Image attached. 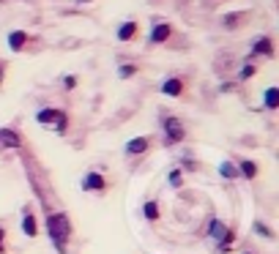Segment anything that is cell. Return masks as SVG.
<instances>
[{
    "label": "cell",
    "instance_id": "6da1fadb",
    "mask_svg": "<svg viewBox=\"0 0 279 254\" xmlns=\"http://www.w3.org/2000/svg\"><path fill=\"white\" fill-rule=\"evenodd\" d=\"M44 230L52 241V249L58 254H66L68 241L74 235V222L68 219L66 211H52V208H44Z\"/></svg>",
    "mask_w": 279,
    "mask_h": 254
},
{
    "label": "cell",
    "instance_id": "7a4b0ae2",
    "mask_svg": "<svg viewBox=\"0 0 279 254\" xmlns=\"http://www.w3.org/2000/svg\"><path fill=\"white\" fill-rule=\"evenodd\" d=\"M36 120H38V126H46V129H52L55 134H60V137L68 134V123H72L68 112H66V109H60V107H42L36 112Z\"/></svg>",
    "mask_w": 279,
    "mask_h": 254
},
{
    "label": "cell",
    "instance_id": "3957f363",
    "mask_svg": "<svg viewBox=\"0 0 279 254\" xmlns=\"http://www.w3.org/2000/svg\"><path fill=\"white\" fill-rule=\"evenodd\" d=\"M162 145L164 148H176L186 140V126L178 115H162Z\"/></svg>",
    "mask_w": 279,
    "mask_h": 254
},
{
    "label": "cell",
    "instance_id": "277c9868",
    "mask_svg": "<svg viewBox=\"0 0 279 254\" xmlns=\"http://www.w3.org/2000/svg\"><path fill=\"white\" fill-rule=\"evenodd\" d=\"M80 189H82L85 194H107V178H104V172L98 170H90L82 175V181H80Z\"/></svg>",
    "mask_w": 279,
    "mask_h": 254
},
{
    "label": "cell",
    "instance_id": "5b68a950",
    "mask_svg": "<svg viewBox=\"0 0 279 254\" xmlns=\"http://www.w3.org/2000/svg\"><path fill=\"white\" fill-rule=\"evenodd\" d=\"M150 148H154V137L150 134H137V137H132V140H126L124 153L129 156V159H140V156L150 153Z\"/></svg>",
    "mask_w": 279,
    "mask_h": 254
},
{
    "label": "cell",
    "instance_id": "8992f818",
    "mask_svg": "<svg viewBox=\"0 0 279 254\" xmlns=\"http://www.w3.org/2000/svg\"><path fill=\"white\" fill-rule=\"evenodd\" d=\"M20 227H22V235H25V238H38V233H42L38 216H36V211H33L30 205L22 208V222H20Z\"/></svg>",
    "mask_w": 279,
    "mask_h": 254
},
{
    "label": "cell",
    "instance_id": "52a82bcc",
    "mask_svg": "<svg viewBox=\"0 0 279 254\" xmlns=\"http://www.w3.org/2000/svg\"><path fill=\"white\" fill-rule=\"evenodd\" d=\"M236 161V167H238V175H241V181H246V183H252V181H258V175H260V164L254 159H232Z\"/></svg>",
    "mask_w": 279,
    "mask_h": 254
},
{
    "label": "cell",
    "instance_id": "ba28073f",
    "mask_svg": "<svg viewBox=\"0 0 279 254\" xmlns=\"http://www.w3.org/2000/svg\"><path fill=\"white\" fill-rule=\"evenodd\" d=\"M16 148H22V134L16 129L3 126L0 129V151H16Z\"/></svg>",
    "mask_w": 279,
    "mask_h": 254
},
{
    "label": "cell",
    "instance_id": "9c48e42d",
    "mask_svg": "<svg viewBox=\"0 0 279 254\" xmlns=\"http://www.w3.org/2000/svg\"><path fill=\"white\" fill-rule=\"evenodd\" d=\"M170 36H172V25H170V22H156L154 30H150V36H148V44H150V47H159V44L170 41Z\"/></svg>",
    "mask_w": 279,
    "mask_h": 254
},
{
    "label": "cell",
    "instance_id": "30bf717a",
    "mask_svg": "<svg viewBox=\"0 0 279 254\" xmlns=\"http://www.w3.org/2000/svg\"><path fill=\"white\" fill-rule=\"evenodd\" d=\"M184 90H186V82L181 77H167L164 82H162V93L170 96V99H181Z\"/></svg>",
    "mask_w": 279,
    "mask_h": 254
},
{
    "label": "cell",
    "instance_id": "8fae6325",
    "mask_svg": "<svg viewBox=\"0 0 279 254\" xmlns=\"http://www.w3.org/2000/svg\"><path fill=\"white\" fill-rule=\"evenodd\" d=\"M236 241H238V230L228 227V230H224V235L216 241V252L219 254H232V252H236Z\"/></svg>",
    "mask_w": 279,
    "mask_h": 254
},
{
    "label": "cell",
    "instance_id": "7c38bea8",
    "mask_svg": "<svg viewBox=\"0 0 279 254\" xmlns=\"http://www.w3.org/2000/svg\"><path fill=\"white\" fill-rule=\"evenodd\" d=\"M228 227H230V224H224V222H222V219H219V216H214L211 222H208V227H206V238L216 244V241H219V238H222V235H224V230H228Z\"/></svg>",
    "mask_w": 279,
    "mask_h": 254
},
{
    "label": "cell",
    "instance_id": "4fadbf2b",
    "mask_svg": "<svg viewBox=\"0 0 279 254\" xmlns=\"http://www.w3.org/2000/svg\"><path fill=\"white\" fill-rule=\"evenodd\" d=\"M252 55H263V57H274V41L271 36H260L258 41L252 44Z\"/></svg>",
    "mask_w": 279,
    "mask_h": 254
},
{
    "label": "cell",
    "instance_id": "5bb4252c",
    "mask_svg": "<svg viewBox=\"0 0 279 254\" xmlns=\"http://www.w3.org/2000/svg\"><path fill=\"white\" fill-rule=\"evenodd\" d=\"M219 178H222V181H238V178H241V175H238V167H236V161H232V159H224L222 161V164H219Z\"/></svg>",
    "mask_w": 279,
    "mask_h": 254
},
{
    "label": "cell",
    "instance_id": "9a60e30c",
    "mask_svg": "<svg viewBox=\"0 0 279 254\" xmlns=\"http://www.w3.org/2000/svg\"><path fill=\"white\" fill-rule=\"evenodd\" d=\"M184 183H186L184 170H181V167H172V170L167 172V186H170L172 192H181V189H184Z\"/></svg>",
    "mask_w": 279,
    "mask_h": 254
},
{
    "label": "cell",
    "instance_id": "2e32d148",
    "mask_svg": "<svg viewBox=\"0 0 279 254\" xmlns=\"http://www.w3.org/2000/svg\"><path fill=\"white\" fill-rule=\"evenodd\" d=\"M137 30H140V25H137L134 19L124 22V25L118 27V41H134V38H137Z\"/></svg>",
    "mask_w": 279,
    "mask_h": 254
},
{
    "label": "cell",
    "instance_id": "e0dca14e",
    "mask_svg": "<svg viewBox=\"0 0 279 254\" xmlns=\"http://www.w3.org/2000/svg\"><path fill=\"white\" fill-rule=\"evenodd\" d=\"M142 216L148 219L150 224H156L162 219V208H159V203H156V200H148V203L142 205Z\"/></svg>",
    "mask_w": 279,
    "mask_h": 254
},
{
    "label": "cell",
    "instance_id": "ac0fdd59",
    "mask_svg": "<svg viewBox=\"0 0 279 254\" xmlns=\"http://www.w3.org/2000/svg\"><path fill=\"white\" fill-rule=\"evenodd\" d=\"M25 44H28V33L25 30H11L8 33V47L14 52H22V49H25Z\"/></svg>",
    "mask_w": 279,
    "mask_h": 254
},
{
    "label": "cell",
    "instance_id": "d6986e66",
    "mask_svg": "<svg viewBox=\"0 0 279 254\" xmlns=\"http://www.w3.org/2000/svg\"><path fill=\"white\" fill-rule=\"evenodd\" d=\"M252 233H254V235H260V238H266V241H274V238H276V235H274V230H271L266 222H260V219H254Z\"/></svg>",
    "mask_w": 279,
    "mask_h": 254
},
{
    "label": "cell",
    "instance_id": "ffe728a7",
    "mask_svg": "<svg viewBox=\"0 0 279 254\" xmlns=\"http://www.w3.org/2000/svg\"><path fill=\"white\" fill-rule=\"evenodd\" d=\"M263 107L268 109V112H274V109H279V88H268V90H266Z\"/></svg>",
    "mask_w": 279,
    "mask_h": 254
},
{
    "label": "cell",
    "instance_id": "44dd1931",
    "mask_svg": "<svg viewBox=\"0 0 279 254\" xmlns=\"http://www.w3.org/2000/svg\"><path fill=\"white\" fill-rule=\"evenodd\" d=\"M222 22H224V27H228V30H236V27H241V22H244V14H228Z\"/></svg>",
    "mask_w": 279,
    "mask_h": 254
},
{
    "label": "cell",
    "instance_id": "7402d4cb",
    "mask_svg": "<svg viewBox=\"0 0 279 254\" xmlns=\"http://www.w3.org/2000/svg\"><path fill=\"white\" fill-rule=\"evenodd\" d=\"M137 71H140V68L134 66V63H124V66L118 68V77H120V79H132Z\"/></svg>",
    "mask_w": 279,
    "mask_h": 254
},
{
    "label": "cell",
    "instance_id": "603a6c76",
    "mask_svg": "<svg viewBox=\"0 0 279 254\" xmlns=\"http://www.w3.org/2000/svg\"><path fill=\"white\" fill-rule=\"evenodd\" d=\"M176 167H181L184 172H186V170H192V172H197V170H200V164H197L194 159H189V156H184V159H178V164H176Z\"/></svg>",
    "mask_w": 279,
    "mask_h": 254
},
{
    "label": "cell",
    "instance_id": "cb8c5ba5",
    "mask_svg": "<svg viewBox=\"0 0 279 254\" xmlns=\"http://www.w3.org/2000/svg\"><path fill=\"white\" fill-rule=\"evenodd\" d=\"M254 74H258V68H254L252 63H246V66H244L241 71H238V79H241V82H246V79H252Z\"/></svg>",
    "mask_w": 279,
    "mask_h": 254
},
{
    "label": "cell",
    "instance_id": "d4e9b609",
    "mask_svg": "<svg viewBox=\"0 0 279 254\" xmlns=\"http://www.w3.org/2000/svg\"><path fill=\"white\" fill-rule=\"evenodd\" d=\"M63 88H66V90H74V88H77V79H74V77H66V79H63Z\"/></svg>",
    "mask_w": 279,
    "mask_h": 254
},
{
    "label": "cell",
    "instance_id": "484cf974",
    "mask_svg": "<svg viewBox=\"0 0 279 254\" xmlns=\"http://www.w3.org/2000/svg\"><path fill=\"white\" fill-rule=\"evenodd\" d=\"M0 254H6V227L0 224Z\"/></svg>",
    "mask_w": 279,
    "mask_h": 254
},
{
    "label": "cell",
    "instance_id": "4316f807",
    "mask_svg": "<svg viewBox=\"0 0 279 254\" xmlns=\"http://www.w3.org/2000/svg\"><path fill=\"white\" fill-rule=\"evenodd\" d=\"M3 79H6V63L0 60V85H3Z\"/></svg>",
    "mask_w": 279,
    "mask_h": 254
},
{
    "label": "cell",
    "instance_id": "83f0119b",
    "mask_svg": "<svg viewBox=\"0 0 279 254\" xmlns=\"http://www.w3.org/2000/svg\"><path fill=\"white\" fill-rule=\"evenodd\" d=\"M82 3H85V0H82Z\"/></svg>",
    "mask_w": 279,
    "mask_h": 254
}]
</instances>
